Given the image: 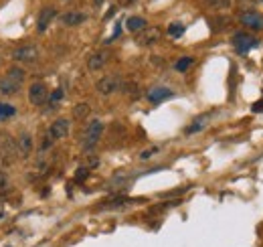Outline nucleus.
<instances>
[{"label": "nucleus", "mask_w": 263, "mask_h": 247, "mask_svg": "<svg viewBox=\"0 0 263 247\" xmlns=\"http://www.w3.org/2000/svg\"><path fill=\"white\" fill-rule=\"evenodd\" d=\"M25 77H27V73H25V69H23V67H19V65L11 67V69H9V73H7V77L0 79V91L7 93V95L17 93V91L21 89V85H23Z\"/></svg>", "instance_id": "obj_1"}, {"label": "nucleus", "mask_w": 263, "mask_h": 247, "mask_svg": "<svg viewBox=\"0 0 263 247\" xmlns=\"http://www.w3.org/2000/svg\"><path fill=\"white\" fill-rule=\"evenodd\" d=\"M103 124L99 121V119H93L89 126H87V130H85V134H83V150L85 152H91L93 148H95V144L101 140V136H103Z\"/></svg>", "instance_id": "obj_2"}, {"label": "nucleus", "mask_w": 263, "mask_h": 247, "mask_svg": "<svg viewBox=\"0 0 263 247\" xmlns=\"http://www.w3.org/2000/svg\"><path fill=\"white\" fill-rule=\"evenodd\" d=\"M17 156H19L17 142L11 136L0 132V162H3V164H13Z\"/></svg>", "instance_id": "obj_3"}, {"label": "nucleus", "mask_w": 263, "mask_h": 247, "mask_svg": "<svg viewBox=\"0 0 263 247\" xmlns=\"http://www.w3.org/2000/svg\"><path fill=\"white\" fill-rule=\"evenodd\" d=\"M49 87L43 83V81H35L31 87H29V101L33 105H45L49 101Z\"/></svg>", "instance_id": "obj_4"}, {"label": "nucleus", "mask_w": 263, "mask_h": 247, "mask_svg": "<svg viewBox=\"0 0 263 247\" xmlns=\"http://www.w3.org/2000/svg\"><path fill=\"white\" fill-rule=\"evenodd\" d=\"M257 45H259V41H257L255 37L247 35V33H235V35H233V47L237 49L239 55H247L249 49H253V47H257Z\"/></svg>", "instance_id": "obj_5"}, {"label": "nucleus", "mask_w": 263, "mask_h": 247, "mask_svg": "<svg viewBox=\"0 0 263 247\" xmlns=\"http://www.w3.org/2000/svg\"><path fill=\"white\" fill-rule=\"evenodd\" d=\"M69 128H71V124H69V119L67 117H57L51 126H49V138L51 140H61V138H65L67 134H69Z\"/></svg>", "instance_id": "obj_6"}, {"label": "nucleus", "mask_w": 263, "mask_h": 247, "mask_svg": "<svg viewBox=\"0 0 263 247\" xmlns=\"http://www.w3.org/2000/svg\"><path fill=\"white\" fill-rule=\"evenodd\" d=\"M13 57H15L17 61H21V63H33V61H37V57H39V49H37L35 45H25V47L15 49V51H13Z\"/></svg>", "instance_id": "obj_7"}, {"label": "nucleus", "mask_w": 263, "mask_h": 247, "mask_svg": "<svg viewBox=\"0 0 263 247\" xmlns=\"http://www.w3.org/2000/svg\"><path fill=\"white\" fill-rule=\"evenodd\" d=\"M241 25H245L247 29H253V31H261L263 29V15L255 13V11H247L239 17Z\"/></svg>", "instance_id": "obj_8"}, {"label": "nucleus", "mask_w": 263, "mask_h": 247, "mask_svg": "<svg viewBox=\"0 0 263 247\" xmlns=\"http://www.w3.org/2000/svg\"><path fill=\"white\" fill-rule=\"evenodd\" d=\"M107 61H109V51H95L87 59V69L89 71H99V69H103V65Z\"/></svg>", "instance_id": "obj_9"}, {"label": "nucleus", "mask_w": 263, "mask_h": 247, "mask_svg": "<svg viewBox=\"0 0 263 247\" xmlns=\"http://www.w3.org/2000/svg\"><path fill=\"white\" fill-rule=\"evenodd\" d=\"M95 89L99 93H103V95H109V93H113V91L119 89V79L113 77V75H107V77H103V79H99L95 83Z\"/></svg>", "instance_id": "obj_10"}, {"label": "nucleus", "mask_w": 263, "mask_h": 247, "mask_svg": "<svg viewBox=\"0 0 263 247\" xmlns=\"http://www.w3.org/2000/svg\"><path fill=\"white\" fill-rule=\"evenodd\" d=\"M158 39H160V29H158V27H146V29L140 33V37H138V45L150 47V45H154Z\"/></svg>", "instance_id": "obj_11"}, {"label": "nucleus", "mask_w": 263, "mask_h": 247, "mask_svg": "<svg viewBox=\"0 0 263 247\" xmlns=\"http://www.w3.org/2000/svg\"><path fill=\"white\" fill-rule=\"evenodd\" d=\"M17 146H19V154H21L23 158H29L31 152H33V138H31V134H29V132H23V134L19 136Z\"/></svg>", "instance_id": "obj_12"}, {"label": "nucleus", "mask_w": 263, "mask_h": 247, "mask_svg": "<svg viewBox=\"0 0 263 247\" xmlns=\"http://www.w3.org/2000/svg\"><path fill=\"white\" fill-rule=\"evenodd\" d=\"M55 17H57V11L53 9V7H45L43 11H41V15H39V23H37V29L43 33L47 27H49V23L51 21H55Z\"/></svg>", "instance_id": "obj_13"}, {"label": "nucleus", "mask_w": 263, "mask_h": 247, "mask_svg": "<svg viewBox=\"0 0 263 247\" xmlns=\"http://www.w3.org/2000/svg\"><path fill=\"white\" fill-rule=\"evenodd\" d=\"M172 95H174V93H172V89L158 85V87H152V89H150L148 99H150L152 103H160V101H164V99H168V97H172Z\"/></svg>", "instance_id": "obj_14"}, {"label": "nucleus", "mask_w": 263, "mask_h": 247, "mask_svg": "<svg viewBox=\"0 0 263 247\" xmlns=\"http://www.w3.org/2000/svg\"><path fill=\"white\" fill-rule=\"evenodd\" d=\"M83 21H87V17H85L83 13H77V11H71V13L61 15V23H63L65 27H77V25H81Z\"/></svg>", "instance_id": "obj_15"}, {"label": "nucleus", "mask_w": 263, "mask_h": 247, "mask_svg": "<svg viewBox=\"0 0 263 247\" xmlns=\"http://www.w3.org/2000/svg\"><path fill=\"white\" fill-rule=\"evenodd\" d=\"M207 124H209V115H199V117L190 124V126L184 130V134H186V136H192V134L205 130V128H207Z\"/></svg>", "instance_id": "obj_16"}, {"label": "nucleus", "mask_w": 263, "mask_h": 247, "mask_svg": "<svg viewBox=\"0 0 263 247\" xmlns=\"http://www.w3.org/2000/svg\"><path fill=\"white\" fill-rule=\"evenodd\" d=\"M125 27H127V31H132V33L144 31V29H146V19H142V17H129V19L125 21Z\"/></svg>", "instance_id": "obj_17"}, {"label": "nucleus", "mask_w": 263, "mask_h": 247, "mask_svg": "<svg viewBox=\"0 0 263 247\" xmlns=\"http://www.w3.org/2000/svg\"><path fill=\"white\" fill-rule=\"evenodd\" d=\"M192 65H194V59H192V57H180V59L174 63V69H176L178 73H186Z\"/></svg>", "instance_id": "obj_18"}, {"label": "nucleus", "mask_w": 263, "mask_h": 247, "mask_svg": "<svg viewBox=\"0 0 263 247\" xmlns=\"http://www.w3.org/2000/svg\"><path fill=\"white\" fill-rule=\"evenodd\" d=\"M17 113V109L11 105V103H7V101H0V119H9V117H13Z\"/></svg>", "instance_id": "obj_19"}, {"label": "nucleus", "mask_w": 263, "mask_h": 247, "mask_svg": "<svg viewBox=\"0 0 263 247\" xmlns=\"http://www.w3.org/2000/svg\"><path fill=\"white\" fill-rule=\"evenodd\" d=\"M205 5H207L209 9L223 11V9H229V7H231V0H205Z\"/></svg>", "instance_id": "obj_20"}, {"label": "nucleus", "mask_w": 263, "mask_h": 247, "mask_svg": "<svg viewBox=\"0 0 263 247\" xmlns=\"http://www.w3.org/2000/svg\"><path fill=\"white\" fill-rule=\"evenodd\" d=\"M89 111H91V107H89L87 103H77V105L73 107V115H75L77 119L87 117V115H89Z\"/></svg>", "instance_id": "obj_21"}, {"label": "nucleus", "mask_w": 263, "mask_h": 247, "mask_svg": "<svg viewBox=\"0 0 263 247\" xmlns=\"http://www.w3.org/2000/svg\"><path fill=\"white\" fill-rule=\"evenodd\" d=\"M168 35H170L172 39H180V37L184 35V25H180V23H172V25L168 27Z\"/></svg>", "instance_id": "obj_22"}, {"label": "nucleus", "mask_w": 263, "mask_h": 247, "mask_svg": "<svg viewBox=\"0 0 263 247\" xmlns=\"http://www.w3.org/2000/svg\"><path fill=\"white\" fill-rule=\"evenodd\" d=\"M9 189H11V180H9L7 172L0 170V193H5V191H9Z\"/></svg>", "instance_id": "obj_23"}, {"label": "nucleus", "mask_w": 263, "mask_h": 247, "mask_svg": "<svg viewBox=\"0 0 263 247\" xmlns=\"http://www.w3.org/2000/svg\"><path fill=\"white\" fill-rule=\"evenodd\" d=\"M49 99H51V103H53V105H57V103H59V101L63 99V89L59 87V89H57V91H55V93H53V95H51Z\"/></svg>", "instance_id": "obj_24"}, {"label": "nucleus", "mask_w": 263, "mask_h": 247, "mask_svg": "<svg viewBox=\"0 0 263 247\" xmlns=\"http://www.w3.org/2000/svg\"><path fill=\"white\" fill-rule=\"evenodd\" d=\"M158 152H160V148H156V146H154V148H148L146 152H142V154H140V158H142V160H146V158H150V156H154V154H158Z\"/></svg>", "instance_id": "obj_25"}, {"label": "nucleus", "mask_w": 263, "mask_h": 247, "mask_svg": "<svg viewBox=\"0 0 263 247\" xmlns=\"http://www.w3.org/2000/svg\"><path fill=\"white\" fill-rule=\"evenodd\" d=\"M251 111H255V113H263V97L251 105Z\"/></svg>", "instance_id": "obj_26"}, {"label": "nucleus", "mask_w": 263, "mask_h": 247, "mask_svg": "<svg viewBox=\"0 0 263 247\" xmlns=\"http://www.w3.org/2000/svg\"><path fill=\"white\" fill-rule=\"evenodd\" d=\"M119 33H121V27H119V23H117V25H115V31H113V35H111V37H109L105 43H111V41H115V39L119 37Z\"/></svg>", "instance_id": "obj_27"}, {"label": "nucleus", "mask_w": 263, "mask_h": 247, "mask_svg": "<svg viewBox=\"0 0 263 247\" xmlns=\"http://www.w3.org/2000/svg\"><path fill=\"white\" fill-rule=\"evenodd\" d=\"M87 174H89V170H87V166H85V168H79V170H77L75 178H77V180H81V178H85Z\"/></svg>", "instance_id": "obj_28"}, {"label": "nucleus", "mask_w": 263, "mask_h": 247, "mask_svg": "<svg viewBox=\"0 0 263 247\" xmlns=\"http://www.w3.org/2000/svg\"><path fill=\"white\" fill-rule=\"evenodd\" d=\"M117 3L121 7H132V5H136V0H117Z\"/></svg>", "instance_id": "obj_29"}]
</instances>
